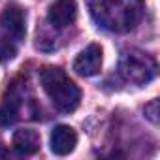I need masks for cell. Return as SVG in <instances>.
<instances>
[{
  "label": "cell",
  "mask_w": 160,
  "mask_h": 160,
  "mask_svg": "<svg viewBox=\"0 0 160 160\" xmlns=\"http://www.w3.org/2000/svg\"><path fill=\"white\" fill-rule=\"evenodd\" d=\"M91 13L111 32L132 30L143 13V0H91Z\"/></svg>",
  "instance_id": "cell-1"
},
{
  "label": "cell",
  "mask_w": 160,
  "mask_h": 160,
  "mask_svg": "<svg viewBox=\"0 0 160 160\" xmlns=\"http://www.w3.org/2000/svg\"><path fill=\"white\" fill-rule=\"evenodd\" d=\"M40 83L53 106L62 113H72L81 102V89H79L66 72L58 66H43L40 70Z\"/></svg>",
  "instance_id": "cell-2"
},
{
  "label": "cell",
  "mask_w": 160,
  "mask_h": 160,
  "mask_svg": "<svg viewBox=\"0 0 160 160\" xmlns=\"http://www.w3.org/2000/svg\"><path fill=\"white\" fill-rule=\"evenodd\" d=\"M156 60L138 49L124 51L119 58V73L122 75L124 81L134 83V85H147L152 81L156 75Z\"/></svg>",
  "instance_id": "cell-3"
},
{
  "label": "cell",
  "mask_w": 160,
  "mask_h": 160,
  "mask_svg": "<svg viewBox=\"0 0 160 160\" xmlns=\"http://www.w3.org/2000/svg\"><path fill=\"white\" fill-rule=\"evenodd\" d=\"M0 28H2L15 43L25 40L27 34V13L23 8L12 4L0 13Z\"/></svg>",
  "instance_id": "cell-4"
},
{
  "label": "cell",
  "mask_w": 160,
  "mask_h": 160,
  "mask_svg": "<svg viewBox=\"0 0 160 160\" xmlns=\"http://www.w3.org/2000/svg\"><path fill=\"white\" fill-rule=\"evenodd\" d=\"M100 68H102V47L98 43L87 45L73 60V70L83 77L96 75Z\"/></svg>",
  "instance_id": "cell-5"
},
{
  "label": "cell",
  "mask_w": 160,
  "mask_h": 160,
  "mask_svg": "<svg viewBox=\"0 0 160 160\" xmlns=\"http://www.w3.org/2000/svg\"><path fill=\"white\" fill-rule=\"evenodd\" d=\"M77 17V2L75 0H55L47 10V19L55 28L70 27Z\"/></svg>",
  "instance_id": "cell-6"
},
{
  "label": "cell",
  "mask_w": 160,
  "mask_h": 160,
  "mask_svg": "<svg viewBox=\"0 0 160 160\" xmlns=\"http://www.w3.org/2000/svg\"><path fill=\"white\" fill-rule=\"evenodd\" d=\"M49 143H51V151L55 154L66 156V154H70L75 149V145H77V134H75V130L72 126L58 124V126L53 128Z\"/></svg>",
  "instance_id": "cell-7"
},
{
  "label": "cell",
  "mask_w": 160,
  "mask_h": 160,
  "mask_svg": "<svg viewBox=\"0 0 160 160\" xmlns=\"http://www.w3.org/2000/svg\"><path fill=\"white\" fill-rule=\"evenodd\" d=\"M12 145L19 154H34L40 149V134L32 128H21L13 134Z\"/></svg>",
  "instance_id": "cell-8"
},
{
  "label": "cell",
  "mask_w": 160,
  "mask_h": 160,
  "mask_svg": "<svg viewBox=\"0 0 160 160\" xmlns=\"http://www.w3.org/2000/svg\"><path fill=\"white\" fill-rule=\"evenodd\" d=\"M19 98L12 94L10 98H4V102L0 104V126H10L19 119Z\"/></svg>",
  "instance_id": "cell-9"
},
{
  "label": "cell",
  "mask_w": 160,
  "mask_h": 160,
  "mask_svg": "<svg viewBox=\"0 0 160 160\" xmlns=\"http://www.w3.org/2000/svg\"><path fill=\"white\" fill-rule=\"evenodd\" d=\"M17 53V45L15 42L0 28V62L2 60H8V58H13Z\"/></svg>",
  "instance_id": "cell-10"
},
{
  "label": "cell",
  "mask_w": 160,
  "mask_h": 160,
  "mask_svg": "<svg viewBox=\"0 0 160 160\" xmlns=\"http://www.w3.org/2000/svg\"><path fill=\"white\" fill-rule=\"evenodd\" d=\"M145 117L152 122V124H156L158 122V100H151L147 106H145Z\"/></svg>",
  "instance_id": "cell-11"
}]
</instances>
